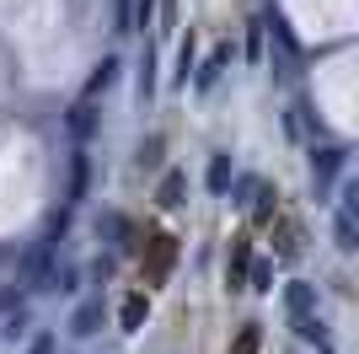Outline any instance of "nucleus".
Segmentation results:
<instances>
[{
  "instance_id": "13",
  "label": "nucleus",
  "mask_w": 359,
  "mask_h": 354,
  "mask_svg": "<svg viewBox=\"0 0 359 354\" xmlns=\"http://www.w3.org/2000/svg\"><path fill=\"white\" fill-rule=\"evenodd\" d=\"M285 306H290V317H295V311H316V290L306 280H290L285 284Z\"/></svg>"
},
{
  "instance_id": "10",
  "label": "nucleus",
  "mask_w": 359,
  "mask_h": 354,
  "mask_svg": "<svg viewBox=\"0 0 359 354\" xmlns=\"http://www.w3.org/2000/svg\"><path fill=\"white\" fill-rule=\"evenodd\" d=\"M182 193H188V172H166L161 188H156V204H161V209H177Z\"/></svg>"
},
{
  "instance_id": "8",
  "label": "nucleus",
  "mask_w": 359,
  "mask_h": 354,
  "mask_svg": "<svg viewBox=\"0 0 359 354\" xmlns=\"http://www.w3.org/2000/svg\"><path fill=\"white\" fill-rule=\"evenodd\" d=\"M231 177H236L231 156H225V150H215V156H210V166H204V183H210V193H220V199H225V188H231Z\"/></svg>"
},
{
  "instance_id": "18",
  "label": "nucleus",
  "mask_w": 359,
  "mask_h": 354,
  "mask_svg": "<svg viewBox=\"0 0 359 354\" xmlns=\"http://www.w3.org/2000/svg\"><path fill=\"white\" fill-rule=\"evenodd\" d=\"M252 193H257V177H231V188H225V199H231V204H247Z\"/></svg>"
},
{
  "instance_id": "14",
  "label": "nucleus",
  "mask_w": 359,
  "mask_h": 354,
  "mask_svg": "<svg viewBox=\"0 0 359 354\" xmlns=\"http://www.w3.org/2000/svg\"><path fill=\"white\" fill-rule=\"evenodd\" d=\"M332 242H338V252H354V247H359V225H354V215H344V209H338V221H332Z\"/></svg>"
},
{
  "instance_id": "3",
  "label": "nucleus",
  "mask_w": 359,
  "mask_h": 354,
  "mask_svg": "<svg viewBox=\"0 0 359 354\" xmlns=\"http://www.w3.org/2000/svg\"><path fill=\"white\" fill-rule=\"evenodd\" d=\"M70 339H97L102 333V301L91 295V301H81V306L70 311V327H65Z\"/></svg>"
},
{
  "instance_id": "2",
  "label": "nucleus",
  "mask_w": 359,
  "mask_h": 354,
  "mask_svg": "<svg viewBox=\"0 0 359 354\" xmlns=\"http://www.w3.org/2000/svg\"><path fill=\"white\" fill-rule=\"evenodd\" d=\"M344 166H348V150L344 145H311V177H316V188H327Z\"/></svg>"
},
{
  "instance_id": "21",
  "label": "nucleus",
  "mask_w": 359,
  "mask_h": 354,
  "mask_svg": "<svg viewBox=\"0 0 359 354\" xmlns=\"http://www.w3.org/2000/svg\"><path fill=\"white\" fill-rule=\"evenodd\" d=\"M161 134H150V140H145V145H140V166H161Z\"/></svg>"
},
{
  "instance_id": "5",
  "label": "nucleus",
  "mask_w": 359,
  "mask_h": 354,
  "mask_svg": "<svg viewBox=\"0 0 359 354\" xmlns=\"http://www.w3.org/2000/svg\"><path fill=\"white\" fill-rule=\"evenodd\" d=\"M295 333L306 343H316V349L322 354H332V339H327V322H322V317H316V311H295Z\"/></svg>"
},
{
  "instance_id": "25",
  "label": "nucleus",
  "mask_w": 359,
  "mask_h": 354,
  "mask_svg": "<svg viewBox=\"0 0 359 354\" xmlns=\"http://www.w3.org/2000/svg\"><path fill=\"white\" fill-rule=\"evenodd\" d=\"M247 59H263V22H252V32H247Z\"/></svg>"
},
{
  "instance_id": "19",
  "label": "nucleus",
  "mask_w": 359,
  "mask_h": 354,
  "mask_svg": "<svg viewBox=\"0 0 359 354\" xmlns=\"http://www.w3.org/2000/svg\"><path fill=\"white\" fill-rule=\"evenodd\" d=\"M150 91H156V59H140V103H150Z\"/></svg>"
},
{
  "instance_id": "7",
  "label": "nucleus",
  "mask_w": 359,
  "mask_h": 354,
  "mask_svg": "<svg viewBox=\"0 0 359 354\" xmlns=\"http://www.w3.org/2000/svg\"><path fill=\"white\" fill-rule=\"evenodd\" d=\"M118 70H123V59L118 54H102L97 59V70L86 75V97H97V91H107L113 81H118Z\"/></svg>"
},
{
  "instance_id": "11",
  "label": "nucleus",
  "mask_w": 359,
  "mask_h": 354,
  "mask_svg": "<svg viewBox=\"0 0 359 354\" xmlns=\"http://www.w3.org/2000/svg\"><path fill=\"white\" fill-rule=\"evenodd\" d=\"M145 311H150V295H123V311H118V322H123V333H140V322H145Z\"/></svg>"
},
{
  "instance_id": "23",
  "label": "nucleus",
  "mask_w": 359,
  "mask_h": 354,
  "mask_svg": "<svg viewBox=\"0 0 359 354\" xmlns=\"http://www.w3.org/2000/svg\"><path fill=\"white\" fill-rule=\"evenodd\" d=\"M188 70H194V38L177 48V81H182V86H188Z\"/></svg>"
},
{
  "instance_id": "1",
  "label": "nucleus",
  "mask_w": 359,
  "mask_h": 354,
  "mask_svg": "<svg viewBox=\"0 0 359 354\" xmlns=\"http://www.w3.org/2000/svg\"><path fill=\"white\" fill-rule=\"evenodd\" d=\"M263 32H273V44H279V54H285L279 65H273V75H290V65L300 59V38L290 32V22H285L279 11H269V16H263Z\"/></svg>"
},
{
  "instance_id": "6",
  "label": "nucleus",
  "mask_w": 359,
  "mask_h": 354,
  "mask_svg": "<svg viewBox=\"0 0 359 354\" xmlns=\"http://www.w3.org/2000/svg\"><path fill=\"white\" fill-rule=\"evenodd\" d=\"M65 124H70V134H75V140H91L102 118H97V107H91V97H81V103H75L70 113H65Z\"/></svg>"
},
{
  "instance_id": "24",
  "label": "nucleus",
  "mask_w": 359,
  "mask_h": 354,
  "mask_svg": "<svg viewBox=\"0 0 359 354\" xmlns=\"http://www.w3.org/2000/svg\"><path fill=\"white\" fill-rule=\"evenodd\" d=\"M27 354H60V339H54V333H38V339L27 343Z\"/></svg>"
},
{
  "instance_id": "4",
  "label": "nucleus",
  "mask_w": 359,
  "mask_h": 354,
  "mask_svg": "<svg viewBox=\"0 0 359 354\" xmlns=\"http://www.w3.org/2000/svg\"><path fill=\"white\" fill-rule=\"evenodd\" d=\"M86 188H91V156L86 150H75L70 156V188H65V204H86Z\"/></svg>"
},
{
  "instance_id": "9",
  "label": "nucleus",
  "mask_w": 359,
  "mask_h": 354,
  "mask_svg": "<svg viewBox=\"0 0 359 354\" xmlns=\"http://www.w3.org/2000/svg\"><path fill=\"white\" fill-rule=\"evenodd\" d=\"M225 65H231V48H215V54H210V59H204V65L194 70V86H198V91H210L215 81H220V70H225Z\"/></svg>"
},
{
  "instance_id": "15",
  "label": "nucleus",
  "mask_w": 359,
  "mask_h": 354,
  "mask_svg": "<svg viewBox=\"0 0 359 354\" xmlns=\"http://www.w3.org/2000/svg\"><path fill=\"white\" fill-rule=\"evenodd\" d=\"M97 231H107L118 247H135V225L123 221V215H102V225H97Z\"/></svg>"
},
{
  "instance_id": "17",
  "label": "nucleus",
  "mask_w": 359,
  "mask_h": 354,
  "mask_svg": "<svg viewBox=\"0 0 359 354\" xmlns=\"http://www.w3.org/2000/svg\"><path fill=\"white\" fill-rule=\"evenodd\" d=\"M247 268H252V290L269 295V290H273V263H269V258H252Z\"/></svg>"
},
{
  "instance_id": "20",
  "label": "nucleus",
  "mask_w": 359,
  "mask_h": 354,
  "mask_svg": "<svg viewBox=\"0 0 359 354\" xmlns=\"http://www.w3.org/2000/svg\"><path fill=\"white\" fill-rule=\"evenodd\" d=\"M247 263H252V247H247V242H236V252H231V284H241Z\"/></svg>"
},
{
  "instance_id": "16",
  "label": "nucleus",
  "mask_w": 359,
  "mask_h": 354,
  "mask_svg": "<svg viewBox=\"0 0 359 354\" xmlns=\"http://www.w3.org/2000/svg\"><path fill=\"white\" fill-rule=\"evenodd\" d=\"M156 6H161V0H129V32H145L150 16H156Z\"/></svg>"
},
{
  "instance_id": "12",
  "label": "nucleus",
  "mask_w": 359,
  "mask_h": 354,
  "mask_svg": "<svg viewBox=\"0 0 359 354\" xmlns=\"http://www.w3.org/2000/svg\"><path fill=\"white\" fill-rule=\"evenodd\" d=\"M27 327H32V311L16 301V306L0 317V339H27Z\"/></svg>"
},
{
  "instance_id": "26",
  "label": "nucleus",
  "mask_w": 359,
  "mask_h": 354,
  "mask_svg": "<svg viewBox=\"0 0 359 354\" xmlns=\"http://www.w3.org/2000/svg\"><path fill=\"white\" fill-rule=\"evenodd\" d=\"M113 32H129V0H113Z\"/></svg>"
},
{
  "instance_id": "22",
  "label": "nucleus",
  "mask_w": 359,
  "mask_h": 354,
  "mask_svg": "<svg viewBox=\"0 0 359 354\" xmlns=\"http://www.w3.org/2000/svg\"><path fill=\"white\" fill-rule=\"evenodd\" d=\"M257 343H263V333H257V322H247L236 339V354H257Z\"/></svg>"
}]
</instances>
